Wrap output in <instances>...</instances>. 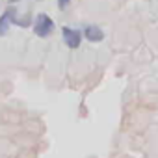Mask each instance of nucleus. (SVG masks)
I'll use <instances>...</instances> for the list:
<instances>
[{
    "mask_svg": "<svg viewBox=\"0 0 158 158\" xmlns=\"http://www.w3.org/2000/svg\"><path fill=\"white\" fill-rule=\"evenodd\" d=\"M34 32L39 37H48L54 32V21L47 13H39L35 17V23H34Z\"/></svg>",
    "mask_w": 158,
    "mask_h": 158,
    "instance_id": "1",
    "label": "nucleus"
},
{
    "mask_svg": "<svg viewBox=\"0 0 158 158\" xmlns=\"http://www.w3.org/2000/svg\"><path fill=\"white\" fill-rule=\"evenodd\" d=\"M82 32L80 30H74V28H69V26H63L61 28V37L65 41V45L69 48H78L82 43Z\"/></svg>",
    "mask_w": 158,
    "mask_h": 158,
    "instance_id": "2",
    "label": "nucleus"
},
{
    "mask_svg": "<svg viewBox=\"0 0 158 158\" xmlns=\"http://www.w3.org/2000/svg\"><path fill=\"white\" fill-rule=\"evenodd\" d=\"M84 37L89 43H101V41H104V30L97 24H89L84 28Z\"/></svg>",
    "mask_w": 158,
    "mask_h": 158,
    "instance_id": "3",
    "label": "nucleus"
},
{
    "mask_svg": "<svg viewBox=\"0 0 158 158\" xmlns=\"http://www.w3.org/2000/svg\"><path fill=\"white\" fill-rule=\"evenodd\" d=\"M10 23H11V19H10V13L6 11L0 17V35H6V32L10 30Z\"/></svg>",
    "mask_w": 158,
    "mask_h": 158,
    "instance_id": "4",
    "label": "nucleus"
},
{
    "mask_svg": "<svg viewBox=\"0 0 158 158\" xmlns=\"http://www.w3.org/2000/svg\"><path fill=\"white\" fill-rule=\"evenodd\" d=\"M69 2H71V0H58V6H60V10H65V8L69 6Z\"/></svg>",
    "mask_w": 158,
    "mask_h": 158,
    "instance_id": "5",
    "label": "nucleus"
}]
</instances>
